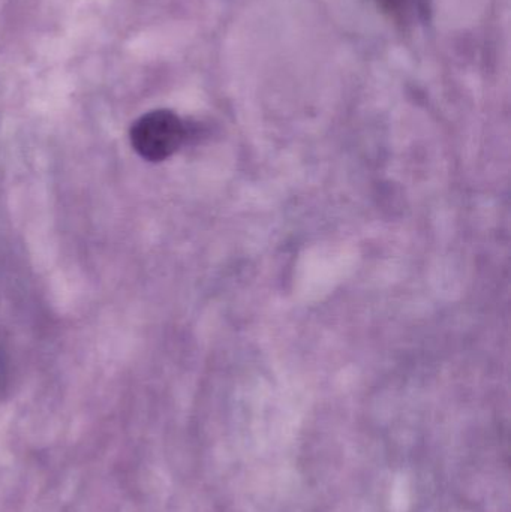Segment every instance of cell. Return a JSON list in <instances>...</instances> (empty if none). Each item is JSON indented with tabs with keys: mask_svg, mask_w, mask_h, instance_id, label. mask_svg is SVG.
Masks as SVG:
<instances>
[{
	"mask_svg": "<svg viewBox=\"0 0 511 512\" xmlns=\"http://www.w3.org/2000/svg\"><path fill=\"white\" fill-rule=\"evenodd\" d=\"M186 138V126L170 110H155L141 116L131 128L135 152L149 162H162L173 156Z\"/></svg>",
	"mask_w": 511,
	"mask_h": 512,
	"instance_id": "1",
	"label": "cell"
},
{
	"mask_svg": "<svg viewBox=\"0 0 511 512\" xmlns=\"http://www.w3.org/2000/svg\"><path fill=\"white\" fill-rule=\"evenodd\" d=\"M390 20L404 27L426 23L432 14V0H372Z\"/></svg>",
	"mask_w": 511,
	"mask_h": 512,
	"instance_id": "2",
	"label": "cell"
}]
</instances>
